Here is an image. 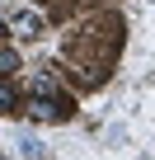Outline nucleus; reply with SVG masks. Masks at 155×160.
Masks as SVG:
<instances>
[{
  "label": "nucleus",
  "instance_id": "1",
  "mask_svg": "<svg viewBox=\"0 0 155 160\" xmlns=\"http://www.w3.org/2000/svg\"><path fill=\"white\" fill-rule=\"evenodd\" d=\"M14 28H19V38H38V33H42V19H38V14H19Z\"/></svg>",
  "mask_w": 155,
  "mask_h": 160
},
{
  "label": "nucleus",
  "instance_id": "2",
  "mask_svg": "<svg viewBox=\"0 0 155 160\" xmlns=\"http://www.w3.org/2000/svg\"><path fill=\"white\" fill-rule=\"evenodd\" d=\"M0 108H5V113L14 108V90H10V80H5V75H0Z\"/></svg>",
  "mask_w": 155,
  "mask_h": 160
},
{
  "label": "nucleus",
  "instance_id": "3",
  "mask_svg": "<svg viewBox=\"0 0 155 160\" xmlns=\"http://www.w3.org/2000/svg\"><path fill=\"white\" fill-rule=\"evenodd\" d=\"M14 66H19V57H14V52H5V47H0V75H10Z\"/></svg>",
  "mask_w": 155,
  "mask_h": 160
}]
</instances>
